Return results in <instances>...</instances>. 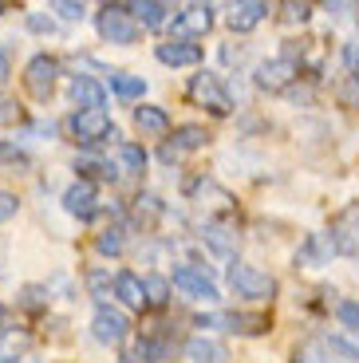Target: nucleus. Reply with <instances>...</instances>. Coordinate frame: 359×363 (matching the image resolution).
<instances>
[{
  "label": "nucleus",
  "instance_id": "1",
  "mask_svg": "<svg viewBox=\"0 0 359 363\" xmlns=\"http://www.w3.org/2000/svg\"><path fill=\"white\" fill-rule=\"evenodd\" d=\"M198 328H221V332H237V336H265L269 332V316L265 312H209V316L194 320Z\"/></svg>",
  "mask_w": 359,
  "mask_h": 363
},
{
  "label": "nucleus",
  "instance_id": "2",
  "mask_svg": "<svg viewBox=\"0 0 359 363\" xmlns=\"http://www.w3.org/2000/svg\"><path fill=\"white\" fill-rule=\"evenodd\" d=\"M55 83H60V60H55V55H48V52L32 55V60H28V67H24V87H28V95L44 103V99H52Z\"/></svg>",
  "mask_w": 359,
  "mask_h": 363
},
{
  "label": "nucleus",
  "instance_id": "3",
  "mask_svg": "<svg viewBox=\"0 0 359 363\" xmlns=\"http://www.w3.org/2000/svg\"><path fill=\"white\" fill-rule=\"evenodd\" d=\"M95 28L107 44H138V24L123 4H103L99 16H95Z\"/></svg>",
  "mask_w": 359,
  "mask_h": 363
},
{
  "label": "nucleus",
  "instance_id": "4",
  "mask_svg": "<svg viewBox=\"0 0 359 363\" xmlns=\"http://www.w3.org/2000/svg\"><path fill=\"white\" fill-rule=\"evenodd\" d=\"M229 284H233V292L245 300H272L277 296V277L253 269V264H241V261L229 269Z\"/></svg>",
  "mask_w": 359,
  "mask_h": 363
},
{
  "label": "nucleus",
  "instance_id": "5",
  "mask_svg": "<svg viewBox=\"0 0 359 363\" xmlns=\"http://www.w3.org/2000/svg\"><path fill=\"white\" fill-rule=\"evenodd\" d=\"M186 95H189V103H198V107H209L214 115H229V111H233V99H229V91L221 87V79H217L214 72L194 75V79H189V87H186Z\"/></svg>",
  "mask_w": 359,
  "mask_h": 363
},
{
  "label": "nucleus",
  "instance_id": "6",
  "mask_svg": "<svg viewBox=\"0 0 359 363\" xmlns=\"http://www.w3.org/2000/svg\"><path fill=\"white\" fill-rule=\"evenodd\" d=\"M297 75H300V64L292 60V55H272V60H265V64L257 67L253 83H257L260 91L277 95V91H288V87H292V83H297Z\"/></svg>",
  "mask_w": 359,
  "mask_h": 363
},
{
  "label": "nucleus",
  "instance_id": "7",
  "mask_svg": "<svg viewBox=\"0 0 359 363\" xmlns=\"http://www.w3.org/2000/svg\"><path fill=\"white\" fill-rule=\"evenodd\" d=\"M67 130H72V138L83 143V146L103 143L107 135L115 138V123H111L107 111H75V115L67 118Z\"/></svg>",
  "mask_w": 359,
  "mask_h": 363
},
{
  "label": "nucleus",
  "instance_id": "8",
  "mask_svg": "<svg viewBox=\"0 0 359 363\" xmlns=\"http://www.w3.org/2000/svg\"><path fill=\"white\" fill-rule=\"evenodd\" d=\"M91 336L99 340V344H123L131 336V320H126V312L111 308V304H99L95 316H91Z\"/></svg>",
  "mask_w": 359,
  "mask_h": 363
},
{
  "label": "nucleus",
  "instance_id": "9",
  "mask_svg": "<svg viewBox=\"0 0 359 363\" xmlns=\"http://www.w3.org/2000/svg\"><path fill=\"white\" fill-rule=\"evenodd\" d=\"M209 146V130L198 123H186V127L174 130V143L162 146V162H178L182 155H194V150H206Z\"/></svg>",
  "mask_w": 359,
  "mask_h": 363
},
{
  "label": "nucleus",
  "instance_id": "10",
  "mask_svg": "<svg viewBox=\"0 0 359 363\" xmlns=\"http://www.w3.org/2000/svg\"><path fill=\"white\" fill-rule=\"evenodd\" d=\"M170 284H174V289H182V292H189L194 300H206V304H214V300L221 296V292H217V284L209 281L201 269H194V264H178V269H174V277H170Z\"/></svg>",
  "mask_w": 359,
  "mask_h": 363
},
{
  "label": "nucleus",
  "instance_id": "11",
  "mask_svg": "<svg viewBox=\"0 0 359 363\" xmlns=\"http://www.w3.org/2000/svg\"><path fill=\"white\" fill-rule=\"evenodd\" d=\"M63 209L72 213V218H79V221H91L95 213H99V190L91 186V182H75V186H67L63 190Z\"/></svg>",
  "mask_w": 359,
  "mask_h": 363
},
{
  "label": "nucleus",
  "instance_id": "12",
  "mask_svg": "<svg viewBox=\"0 0 359 363\" xmlns=\"http://www.w3.org/2000/svg\"><path fill=\"white\" fill-rule=\"evenodd\" d=\"M328 237H332V245L340 249V253H355L359 249V201H351L340 218L332 221V233Z\"/></svg>",
  "mask_w": 359,
  "mask_h": 363
},
{
  "label": "nucleus",
  "instance_id": "13",
  "mask_svg": "<svg viewBox=\"0 0 359 363\" xmlns=\"http://www.w3.org/2000/svg\"><path fill=\"white\" fill-rule=\"evenodd\" d=\"M154 55L166 67H194L201 64V44H194V40H166V44L154 48Z\"/></svg>",
  "mask_w": 359,
  "mask_h": 363
},
{
  "label": "nucleus",
  "instance_id": "14",
  "mask_svg": "<svg viewBox=\"0 0 359 363\" xmlns=\"http://www.w3.org/2000/svg\"><path fill=\"white\" fill-rule=\"evenodd\" d=\"M182 32L178 40H194V36H206L209 28H214V4H186L174 24Z\"/></svg>",
  "mask_w": 359,
  "mask_h": 363
},
{
  "label": "nucleus",
  "instance_id": "15",
  "mask_svg": "<svg viewBox=\"0 0 359 363\" xmlns=\"http://www.w3.org/2000/svg\"><path fill=\"white\" fill-rule=\"evenodd\" d=\"M72 99L79 111H103L107 107V91H103L99 79H91V75H75L72 79Z\"/></svg>",
  "mask_w": 359,
  "mask_h": 363
},
{
  "label": "nucleus",
  "instance_id": "16",
  "mask_svg": "<svg viewBox=\"0 0 359 363\" xmlns=\"http://www.w3.org/2000/svg\"><path fill=\"white\" fill-rule=\"evenodd\" d=\"M126 12H131V20H135V24H143V28H162L166 24V20H170V4H166V0H138V4H123Z\"/></svg>",
  "mask_w": 359,
  "mask_h": 363
},
{
  "label": "nucleus",
  "instance_id": "17",
  "mask_svg": "<svg viewBox=\"0 0 359 363\" xmlns=\"http://www.w3.org/2000/svg\"><path fill=\"white\" fill-rule=\"evenodd\" d=\"M336 257V245L328 233H312L304 241V245L297 249V264H308V269H316V264H328Z\"/></svg>",
  "mask_w": 359,
  "mask_h": 363
},
{
  "label": "nucleus",
  "instance_id": "18",
  "mask_svg": "<svg viewBox=\"0 0 359 363\" xmlns=\"http://www.w3.org/2000/svg\"><path fill=\"white\" fill-rule=\"evenodd\" d=\"M265 16H269V4L265 0H241V4L229 9V28L233 32H253Z\"/></svg>",
  "mask_w": 359,
  "mask_h": 363
},
{
  "label": "nucleus",
  "instance_id": "19",
  "mask_svg": "<svg viewBox=\"0 0 359 363\" xmlns=\"http://www.w3.org/2000/svg\"><path fill=\"white\" fill-rule=\"evenodd\" d=\"M186 359L189 363H225L229 359V347H225L221 340L194 336V340H186Z\"/></svg>",
  "mask_w": 359,
  "mask_h": 363
},
{
  "label": "nucleus",
  "instance_id": "20",
  "mask_svg": "<svg viewBox=\"0 0 359 363\" xmlns=\"http://www.w3.org/2000/svg\"><path fill=\"white\" fill-rule=\"evenodd\" d=\"M115 296L123 300L126 308H146V289H143V277H135V272H118L115 277Z\"/></svg>",
  "mask_w": 359,
  "mask_h": 363
},
{
  "label": "nucleus",
  "instance_id": "21",
  "mask_svg": "<svg viewBox=\"0 0 359 363\" xmlns=\"http://www.w3.org/2000/svg\"><path fill=\"white\" fill-rule=\"evenodd\" d=\"M135 127L143 130L146 138H162L170 130V115L162 107H135Z\"/></svg>",
  "mask_w": 359,
  "mask_h": 363
},
{
  "label": "nucleus",
  "instance_id": "22",
  "mask_svg": "<svg viewBox=\"0 0 359 363\" xmlns=\"http://www.w3.org/2000/svg\"><path fill=\"white\" fill-rule=\"evenodd\" d=\"M111 91H115L118 99H143V95H146V79H143V75L111 72Z\"/></svg>",
  "mask_w": 359,
  "mask_h": 363
},
{
  "label": "nucleus",
  "instance_id": "23",
  "mask_svg": "<svg viewBox=\"0 0 359 363\" xmlns=\"http://www.w3.org/2000/svg\"><path fill=\"white\" fill-rule=\"evenodd\" d=\"M166 355H170V344H166V340L143 336V340L135 344V355H131V359H143V363H162Z\"/></svg>",
  "mask_w": 359,
  "mask_h": 363
},
{
  "label": "nucleus",
  "instance_id": "24",
  "mask_svg": "<svg viewBox=\"0 0 359 363\" xmlns=\"http://www.w3.org/2000/svg\"><path fill=\"white\" fill-rule=\"evenodd\" d=\"M332 347H328V340H312V344H300L297 355H292V363H336L332 359Z\"/></svg>",
  "mask_w": 359,
  "mask_h": 363
},
{
  "label": "nucleus",
  "instance_id": "25",
  "mask_svg": "<svg viewBox=\"0 0 359 363\" xmlns=\"http://www.w3.org/2000/svg\"><path fill=\"white\" fill-rule=\"evenodd\" d=\"M143 289H146V304L150 308H166L170 304V281L166 277H146Z\"/></svg>",
  "mask_w": 359,
  "mask_h": 363
},
{
  "label": "nucleus",
  "instance_id": "26",
  "mask_svg": "<svg viewBox=\"0 0 359 363\" xmlns=\"http://www.w3.org/2000/svg\"><path fill=\"white\" fill-rule=\"evenodd\" d=\"M118 162H123V170L131 174H143L146 170V150L135 143H118Z\"/></svg>",
  "mask_w": 359,
  "mask_h": 363
},
{
  "label": "nucleus",
  "instance_id": "27",
  "mask_svg": "<svg viewBox=\"0 0 359 363\" xmlns=\"http://www.w3.org/2000/svg\"><path fill=\"white\" fill-rule=\"evenodd\" d=\"M201 237H206L217 253H233V241H237V237L229 233L225 225H206V229H201Z\"/></svg>",
  "mask_w": 359,
  "mask_h": 363
},
{
  "label": "nucleus",
  "instance_id": "28",
  "mask_svg": "<svg viewBox=\"0 0 359 363\" xmlns=\"http://www.w3.org/2000/svg\"><path fill=\"white\" fill-rule=\"evenodd\" d=\"M87 289H91V296H95V300H107L111 292H115V281H111V272L91 269L87 272Z\"/></svg>",
  "mask_w": 359,
  "mask_h": 363
},
{
  "label": "nucleus",
  "instance_id": "29",
  "mask_svg": "<svg viewBox=\"0 0 359 363\" xmlns=\"http://www.w3.org/2000/svg\"><path fill=\"white\" fill-rule=\"evenodd\" d=\"M95 245H99V253L118 257V253H123V245H126V237H123V229H118V225H111V229H103V233H99Z\"/></svg>",
  "mask_w": 359,
  "mask_h": 363
},
{
  "label": "nucleus",
  "instance_id": "30",
  "mask_svg": "<svg viewBox=\"0 0 359 363\" xmlns=\"http://www.w3.org/2000/svg\"><path fill=\"white\" fill-rule=\"evenodd\" d=\"M16 123H24V107L0 91V127H16Z\"/></svg>",
  "mask_w": 359,
  "mask_h": 363
},
{
  "label": "nucleus",
  "instance_id": "31",
  "mask_svg": "<svg viewBox=\"0 0 359 363\" xmlns=\"http://www.w3.org/2000/svg\"><path fill=\"white\" fill-rule=\"evenodd\" d=\"M312 4H304V0H300V4H297V0H288V4H280V16H285L288 20V24H308V20H312Z\"/></svg>",
  "mask_w": 359,
  "mask_h": 363
},
{
  "label": "nucleus",
  "instance_id": "32",
  "mask_svg": "<svg viewBox=\"0 0 359 363\" xmlns=\"http://www.w3.org/2000/svg\"><path fill=\"white\" fill-rule=\"evenodd\" d=\"M75 170L83 174V182H87L91 174H95V178H103V182H118V170H115L111 162H79Z\"/></svg>",
  "mask_w": 359,
  "mask_h": 363
},
{
  "label": "nucleus",
  "instance_id": "33",
  "mask_svg": "<svg viewBox=\"0 0 359 363\" xmlns=\"http://www.w3.org/2000/svg\"><path fill=\"white\" fill-rule=\"evenodd\" d=\"M340 103L351 111H359V75H348V79L340 83Z\"/></svg>",
  "mask_w": 359,
  "mask_h": 363
},
{
  "label": "nucleus",
  "instance_id": "34",
  "mask_svg": "<svg viewBox=\"0 0 359 363\" xmlns=\"http://www.w3.org/2000/svg\"><path fill=\"white\" fill-rule=\"evenodd\" d=\"M336 316H340L343 328H359V300H343L340 308H336Z\"/></svg>",
  "mask_w": 359,
  "mask_h": 363
},
{
  "label": "nucleus",
  "instance_id": "35",
  "mask_svg": "<svg viewBox=\"0 0 359 363\" xmlns=\"http://www.w3.org/2000/svg\"><path fill=\"white\" fill-rule=\"evenodd\" d=\"M16 209H20L16 194H12V190H0V225H4L9 218H16Z\"/></svg>",
  "mask_w": 359,
  "mask_h": 363
},
{
  "label": "nucleus",
  "instance_id": "36",
  "mask_svg": "<svg viewBox=\"0 0 359 363\" xmlns=\"http://www.w3.org/2000/svg\"><path fill=\"white\" fill-rule=\"evenodd\" d=\"M0 162H9V166H28V155L20 150V146L0 143Z\"/></svg>",
  "mask_w": 359,
  "mask_h": 363
},
{
  "label": "nucleus",
  "instance_id": "37",
  "mask_svg": "<svg viewBox=\"0 0 359 363\" xmlns=\"http://www.w3.org/2000/svg\"><path fill=\"white\" fill-rule=\"evenodd\" d=\"M55 12H60L63 20H83V16H87V9H83V4H75V0H60V4H55Z\"/></svg>",
  "mask_w": 359,
  "mask_h": 363
},
{
  "label": "nucleus",
  "instance_id": "38",
  "mask_svg": "<svg viewBox=\"0 0 359 363\" xmlns=\"http://www.w3.org/2000/svg\"><path fill=\"white\" fill-rule=\"evenodd\" d=\"M24 308H44L48 300H44V289H36V284H28L24 289V300H20Z\"/></svg>",
  "mask_w": 359,
  "mask_h": 363
},
{
  "label": "nucleus",
  "instance_id": "39",
  "mask_svg": "<svg viewBox=\"0 0 359 363\" xmlns=\"http://www.w3.org/2000/svg\"><path fill=\"white\" fill-rule=\"evenodd\" d=\"M28 28H32V32H48V36H52V32H55V24H52V20L36 16V12H32V16H28Z\"/></svg>",
  "mask_w": 359,
  "mask_h": 363
},
{
  "label": "nucleus",
  "instance_id": "40",
  "mask_svg": "<svg viewBox=\"0 0 359 363\" xmlns=\"http://www.w3.org/2000/svg\"><path fill=\"white\" fill-rule=\"evenodd\" d=\"M0 79H9V60H4V48H0Z\"/></svg>",
  "mask_w": 359,
  "mask_h": 363
},
{
  "label": "nucleus",
  "instance_id": "41",
  "mask_svg": "<svg viewBox=\"0 0 359 363\" xmlns=\"http://www.w3.org/2000/svg\"><path fill=\"white\" fill-rule=\"evenodd\" d=\"M4 320H9V308H4V304H0V332H4Z\"/></svg>",
  "mask_w": 359,
  "mask_h": 363
},
{
  "label": "nucleus",
  "instance_id": "42",
  "mask_svg": "<svg viewBox=\"0 0 359 363\" xmlns=\"http://www.w3.org/2000/svg\"><path fill=\"white\" fill-rule=\"evenodd\" d=\"M4 12H9V4H4V0H0V16H4Z\"/></svg>",
  "mask_w": 359,
  "mask_h": 363
}]
</instances>
